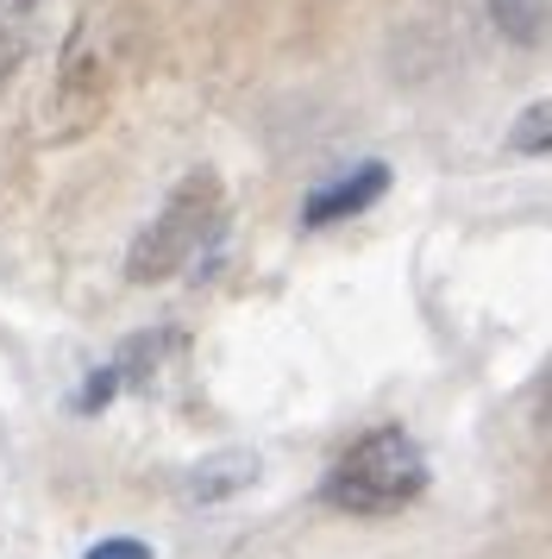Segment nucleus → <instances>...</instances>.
Instances as JSON below:
<instances>
[{
    "mask_svg": "<svg viewBox=\"0 0 552 559\" xmlns=\"http://www.w3.org/2000/svg\"><path fill=\"white\" fill-rule=\"evenodd\" d=\"M88 559H151V547L139 540V534H113V540H95Z\"/></svg>",
    "mask_w": 552,
    "mask_h": 559,
    "instance_id": "10",
    "label": "nucleus"
},
{
    "mask_svg": "<svg viewBox=\"0 0 552 559\" xmlns=\"http://www.w3.org/2000/svg\"><path fill=\"white\" fill-rule=\"evenodd\" d=\"M490 20L508 45H547L552 38V0H490Z\"/></svg>",
    "mask_w": 552,
    "mask_h": 559,
    "instance_id": "7",
    "label": "nucleus"
},
{
    "mask_svg": "<svg viewBox=\"0 0 552 559\" xmlns=\"http://www.w3.org/2000/svg\"><path fill=\"white\" fill-rule=\"evenodd\" d=\"M125 70V13L113 0H95L75 13L63 57L50 70V102H45V132L50 139H88L113 107Z\"/></svg>",
    "mask_w": 552,
    "mask_h": 559,
    "instance_id": "1",
    "label": "nucleus"
},
{
    "mask_svg": "<svg viewBox=\"0 0 552 559\" xmlns=\"http://www.w3.org/2000/svg\"><path fill=\"white\" fill-rule=\"evenodd\" d=\"M383 189H389V164H358V170H346L339 182H326V189H314V195L301 202V227L351 221V214H364Z\"/></svg>",
    "mask_w": 552,
    "mask_h": 559,
    "instance_id": "4",
    "label": "nucleus"
},
{
    "mask_svg": "<svg viewBox=\"0 0 552 559\" xmlns=\"http://www.w3.org/2000/svg\"><path fill=\"white\" fill-rule=\"evenodd\" d=\"M257 472H264V465H257V453L232 447V453H207V459H201L195 472L182 478V490H189V503H232L239 490H251V484H257Z\"/></svg>",
    "mask_w": 552,
    "mask_h": 559,
    "instance_id": "5",
    "label": "nucleus"
},
{
    "mask_svg": "<svg viewBox=\"0 0 552 559\" xmlns=\"http://www.w3.org/2000/svg\"><path fill=\"white\" fill-rule=\"evenodd\" d=\"M508 145H515L521 157L552 152V102H533V107H527L521 120H515V132H508Z\"/></svg>",
    "mask_w": 552,
    "mask_h": 559,
    "instance_id": "8",
    "label": "nucleus"
},
{
    "mask_svg": "<svg viewBox=\"0 0 552 559\" xmlns=\"http://www.w3.org/2000/svg\"><path fill=\"white\" fill-rule=\"evenodd\" d=\"M38 20H45V0H0V82L32 57Z\"/></svg>",
    "mask_w": 552,
    "mask_h": 559,
    "instance_id": "6",
    "label": "nucleus"
},
{
    "mask_svg": "<svg viewBox=\"0 0 552 559\" xmlns=\"http://www.w3.org/2000/svg\"><path fill=\"white\" fill-rule=\"evenodd\" d=\"M427 490V453L408 428H371L326 465L321 503L339 515H396Z\"/></svg>",
    "mask_w": 552,
    "mask_h": 559,
    "instance_id": "2",
    "label": "nucleus"
},
{
    "mask_svg": "<svg viewBox=\"0 0 552 559\" xmlns=\"http://www.w3.org/2000/svg\"><path fill=\"white\" fill-rule=\"evenodd\" d=\"M527 415H533V440H540L547 459H552V365L540 371V383H533V408H527Z\"/></svg>",
    "mask_w": 552,
    "mask_h": 559,
    "instance_id": "9",
    "label": "nucleus"
},
{
    "mask_svg": "<svg viewBox=\"0 0 552 559\" xmlns=\"http://www.w3.org/2000/svg\"><path fill=\"white\" fill-rule=\"evenodd\" d=\"M220 214H226L220 170H189V177L164 195V207L132 233V246H125V277H132V283H170V277H182V271H189V258H201V246L214 239Z\"/></svg>",
    "mask_w": 552,
    "mask_h": 559,
    "instance_id": "3",
    "label": "nucleus"
}]
</instances>
